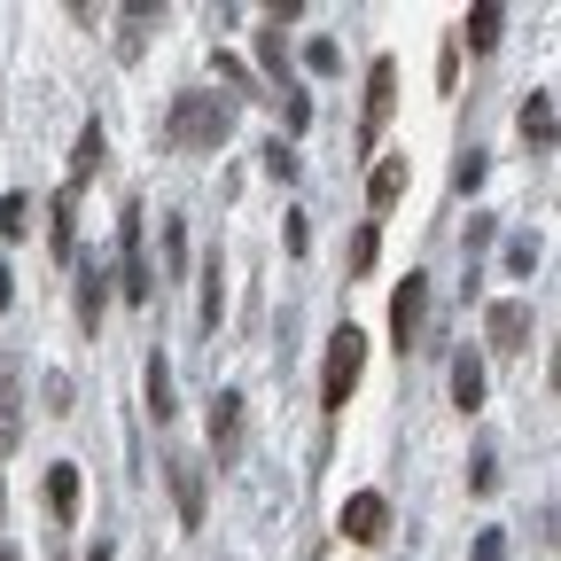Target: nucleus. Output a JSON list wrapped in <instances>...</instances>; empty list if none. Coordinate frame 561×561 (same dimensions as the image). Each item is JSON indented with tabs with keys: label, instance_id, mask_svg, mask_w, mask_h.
<instances>
[{
	"label": "nucleus",
	"instance_id": "obj_8",
	"mask_svg": "<svg viewBox=\"0 0 561 561\" xmlns=\"http://www.w3.org/2000/svg\"><path fill=\"white\" fill-rule=\"evenodd\" d=\"M382 530H390V500H382V491H351V500H343V538L375 546Z\"/></svg>",
	"mask_w": 561,
	"mask_h": 561
},
{
	"label": "nucleus",
	"instance_id": "obj_1",
	"mask_svg": "<svg viewBox=\"0 0 561 561\" xmlns=\"http://www.w3.org/2000/svg\"><path fill=\"white\" fill-rule=\"evenodd\" d=\"M164 133H172V149H187V157L227 149V133H234V102H219V94H172Z\"/></svg>",
	"mask_w": 561,
	"mask_h": 561
},
{
	"label": "nucleus",
	"instance_id": "obj_6",
	"mask_svg": "<svg viewBox=\"0 0 561 561\" xmlns=\"http://www.w3.org/2000/svg\"><path fill=\"white\" fill-rule=\"evenodd\" d=\"M390 110H398V62L382 55V62L367 70V110H359V149H375V140H382V125H390Z\"/></svg>",
	"mask_w": 561,
	"mask_h": 561
},
{
	"label": "nucleus",
	"instance_id": "obj_23",
	"mask_svg": "<svg viewBox=\"0 0 561 561\" xmlns=\"http://www.w3.org/2000/svg\"><path fill=\"white\" fill-rule=\"evenodd\" d=\"M219 79H227V87H234L242 102H265V94H257V70H250V62H234V55H219Z\"/></svg>",
	"mask_w": 561,
	"mask_h": 561
},
{
	"label": "nucleus",
	"instance_id": "obj_16",
	"mask_svg": "<svg viewBox=\"0 0 561 561\" xmlns=\"http://www.w3.org/2000/svg\"><path fill=\"white\" fill-rule=\"evenodd\" d=\"M219 320H227V265H219V250L203 257V328L219 335Z\"/></svg>",
	"mask_w": 561,
	"mask_h": 561
},
{
	"label": "nucleus",
	"instance_id": "obj_24",
	"mask_svg": "<svg viewBox=\"0 0 561 561\" xmlns=\"http://www.w3.org/2000/svg\"><path fill=\"white\" fill-rule=\"evenodd\" d=\"M265 172H273V180H297V172H305V157L289 149V140H265Z\"/></svg>",
	"mask_w": 561,
	"mask_h": 561
},
{
	"label": "nucleus",
	"instance_id": "obj_19",
	"mask_svg": "<svg viewBox=\"0 0 561 561\" xmlns=\"http://www.w3.org/2000/svg\"><path fill=\"white\" fill-rule=\"evenodd\" d=\"M460 39H468L476 55H491V47H500V9H491V0H483V9H468V24H460Z\"/></svg>",
	"mask_w": 561,
	"mask_h": 561
},
{
	"label": "nucleus",
	"instance_id": "obj_26",
	"mask_svg": "<svg viewBox=\"0 0 561 561\" xmlns=\"http://www.w3.org/2000/svg\"><path fill=\"white\" fill-rule=\"evenodd\" d=\"M453 187H460V195H476V187H483V149H460V164H453Z\"/></svg>",
	"mask_w": 561,
	"mask_h": 561
},
{
	"label": "nucleus",
	"instance_id": "obj_12",
	"mask_svg": "<svg viewBox=\"0 0 561 561\" xmlns=\"http://www.w3.org/2000/svg\"><path fill=\"white\" fill-rule=\"evenodd\" d=\"M47 250L62 265H79V195H55L47 203Z\"/></svg>",
	"mask_w": 561,
	"mask_h": 561
},
{
	"label": "nucleus",
	"instance_id": "obj_21",
	"mask_svg": "<svg viewBox=\"0 0 561 561\" xmlns=\"http://www.w3.org/2000/svg\"><path fill=\"white\" fill-rule=\"evenodd\" d=\"M257 55H265V70L280 79V94H289V47H280V24H265V32H257Z\"/></svg>",
	"mask_w": 561,
	"mask_h": 561
},
{
	"label": "nucleus",
	"instance_id": "obj_20",
	"mask_svg": "<svg viewBox=\"0 0 561 561\" xmlns=\"http://www.w3.org/2000/svg\"><path fill=\"white\" fill-rule=\"evenodd\" d=\"M0 234H9V242H24V234H32V195H24V187L0 195Z\"/></svg>",
	"mask_w": 561,
	"mask_h": 561
},
{
	"label": "nucleus",
	"instance_id": "obj_34",
	"mask_svg": "<svg viewBox=\"0 0 561 561\" xmlns=\"http://www.w3.org/2000/svg\"><path fill=\"white\" fill-rule=\"evenodd\" d=\"M16 305V273H9V257H0V312Z\"/></svg>",
	"mask_w": 561,
	"mask_h": 561
},
{
	"label": "nucleus",
	"instance_id": "obj_15",
	"mask_svg": "<svg viewBox=\"0 0 561 561\" xmlns=\"http://www.w3.org/2000/svg\"><path fill=\"white\" fill-rule=\"evenodd\" d=\"M398 195H405V157H382V164H375V180H367L375 219H382V210H398Z\"/></svg>",
	"mask_w": 561,
	"mask_h": 561
},
{
	"label": "nucleus",
	"instance_id": "obj_14",
	"mask_svg": "<svg viewBox=\"0 0 561 561\" xmlns=\"http://www.w3.org/2000/svg\"><path fill=\"white\" fill-rule=\"evenodd\" d=\"M47 515H55V523L79 515V468H70V460H55V468H47Z\"/></svg>",
	"mask_w": 561,
	"mask_h": 561
},
{
	"label": "nucleus",
	"instance_id": "obj_32",
	"mask_svg": "<svg viewBox=\"0 0 561 561\" xmlns=\"http://www.w3.org/2000/svg\"><path fill=\"white\" fill-rule=\"evenodd\" d=\"M280 242H289V257H305V250H312V227H305V219H289V227H280Z\"/></svg>",
	"mask_w": 561,
	"mask_h": 561
},
{
	"label": "nucleus",
	"instance_id": "obj_10",
	"mask_svg": "<svg viewBox=\"0 0 561 561\" xmlns=\"http://www.w3.org/2000/svg\"><path fill=\"white\" fill-rule=\"evenodd\" d=\"M16 437H24V367L0 359V460L16 453Z\"/></svg>",
	"mask_w": 561,
	"mask_h": 561
},
{
	"label": "nucleus",
	"instance_id": "obj_22",
	"mask_svg": "<svg viewBox=\"0 0 561 561\" xmlns=\"http://www.w3.org/2000/svg\"><path fill=\"white\" fill-rule=\"evenodd\" d=\"M149 413H157V421H172V367H164V351L149 359Z\"/></svg>",
	"mask_w": 561,
	"mask_h": 561
},
{
	"label": "nucleus",
	"instance_id": "obj_3",
	"mask_svg": "<svg viewBox=\"0 0 561 561\" xmlns=\"http://www.w3.org/2000/svg\"><path fill=\"white\" fill-rule=\"evenodd\" d=\"M359 367H367V335L343 320V328L328 335V367H320V405H328V413H343V398L359 390Z\"/></svg>",
	"mask_w": 561,
	"mask_h": 561
},
{
	"label": "nucleus",
	"instance_id": "obj_2",
	"mask_svg": "<svg viewBox=\"0 0 561 561\" xmlns=\"http://www.w3.org/2000/svg\"><path fill=\"white\" fill-rule=\"evenodd\" d=\"M117 289H125V305H149L157 297V273H149V210H140V203L117 210Z\"/></svg>",
	"mask_w": 561,
	"mask_h": 561
},
{
	"label": "nucleus",
	"instance_id": "obj_17",
	"mask_svg": "<svg viewBox=\"0 0 561 561\" xmlns=\"http://www.w3.org/2000/svg\"><path fill=\"white\" fill-rule=\"evenodd\" d=\"M453 405H460V413L483 405V359H476V351H460V359H453Z\"/></svg>",
	"mask_w": 561,
	"mask_h": 561
},
{
	"label": "nucleus",
	"instance_id": "obj_11",
	"mask_svg": "<svg viewBox=\"0 0 561 561\" xmlns=\"http://www.w3.org/2000/svg\"><path fill=\"white\" fill-rule=\"evenodd\" d=\"M102 157H110V133L87 117V125H79V149H70V180H62V195H79V187L102 172Z\"/></svg>",
	"mask_w": 561,
	"mask_h": 561
},
{
	"label": "nucleus",
	"instance_id": "obj_37",
	"mask_svg": "<svg viewBox=\"0 0 561 561\" xmlns=\"http://www.w3.org/2000/svg\"><path fill=\"white\" fill-rule=\"evenodd\" d=\"M0 515H9V491H0Z\"/></svg>",
	"mask_w": 561,
	"mask_h": 561
},
{
	"label": "nucleus",
	"instance_id": "obj_31",
	"mask_svg": "<svg viewBox=\"0 0 561 561\" xmlns=\"http://www.w3.org/2000/svg\"><path fill=\"white\" fill-rule=\"evenodd\" d=\"M375 242H382L375 227H359V234H351V273H367V265H375Z\"/></svg>",
	"mask_w": 561,
	"mask_h": 561
},
{
	"label": "nucleus",
	"instance_id": "obj_28",
	"mask_svg": "<svg viewBox=\"0 0 561 561\" xmlns=\"http://www.w3.org/2000/svg\"><path fill=\"white\" fill-rule=\"evenodd\" d=\"M335 62H343V47H335V39H312V47H305V70H312V79H328Z\"/></svg>",
	"mask_w": 561,
	"mask_h": 561
},
{
	"label": "nucleus",
	"instance_id": "obj_18",
	"mask_svg": "<svg viewBox=\"0 0 561 561\" xmlns=\"http://www.w3.org/2000/svg\"><path fill=\"white\" fill-rule=\"evenodd\" d=\"M523 140H530V149H553V94L546 87L523 102Z\"/></svg>",
	"mask_w": 561,
	"mask_h": 561
},
{
	"label": "nucleus",
	"instance_id": "obj_29",
	"mask_svg": "<svg viewBox=\"0 0 561 561\" xmlns=\"http://www.w3.org/2000/svg\"><path fill=\"white\" fill-rule=\"evenodd\" d=\"M164 265L187 273V227H180V219H164Z\"/></svg>",
	"mask_w": 561,
	"mask_h": 561
},
{
	"label": "nucleus",
	"instance_id": "obj_36",
	"mask_svg": "<svg viewBox=\"0 0 561 561\" xmlns=\"http://www.w3.org/2000/svg\"><path fill=\"white\" fill-rule=\"evenodd\" d=\"M0 561H16V546H0Z\"/></svg>",
	"mask_w": 561,
	"mask_h": 561
},
{
	"label": "nucleus",
	"instance_id": "obj_5",
	"mask_svg": "<svg viewBox=\"0 0 561 561\" xmlns=\"http://www.w3.org/2000/svg\"><path fill=\"white\" fill-rule=\"evenodd\" d=\"M421 335H430V273H405L398 297H390V343L421 351Z\"/></svg>",
	"mask_w": 561,
	"mask_h": 561
},
{
	"label": "nucleus",
	"instance_id": "obj_27",
	"mask_svg": "<svg viewBox=\"0 0 561 561\" xmlns=\"http://www.w3.org/2000/svg\"><path fill=\"white\" fill-rule=\"evenodd\" d=\"M47 413H79V382L70 375H47Z\"/></svg>",
	"mask_w": 561,
	"mask_h": 561
},
{
	"label": "nucleus",
	"instance_id": "obj_13",
	"mask_svg": "<svg viewBox=\"0 0 561 561\" xmlns=\"http://www.w3.org/2000/svg\"><path fill=\"white\" fill-rule=\"evenodd\" d=\"M102 305H110V265L102 257H79V320L102 328Z\"/></svg>",
	"mask_w": 561,
	"mask_h": 561
},
{
	"label": "nucleus",
	"instance_id": "obj_33",
	"mask_svg": "<svg viewBox=\"0 0 561 561\" xmlns=\"http://www.w3.org/2000/svg\"><path fill=\"white\" fill-rule=\"evenodd\" d=\"M500 553H507V538H500V530H483V538H476V561H500Z\"/></svg>",
	"mask_w": 561,
	"mask_h": 561
},
{
	"label": "nucleus",
	"instance_id": "obj_30",
	"mask_svg": "<svg viewBox=\"0 0 561 561\" xmlns=\"http://www.w3.org/2000/svg\"><path fill=\"white\" fill-rule=\"evenodd\" d=\"M507 273H523V280L538 273V242H530V234H515V242H507Z\"/></svg>",
	"mask_w": 561,
	"mask_h": 561
},
{
	"label": "nucleus",
	"instance_id": "obj_9",
	"mask_svg": "<svg viewBox=\"0 0 561 561\" xmlns=\"http://www.w3.org/2000/svg\"><path fill=\"white\" fill-rule=\"evenodd\" d=\"M164 476H172V500H180V530H203V460L195 453H172Z\"/></svg>",
	"mask_w": 561,
	"mask_h": 561
},
{
	"label": "nucleus",
	"instance_id": "obj_7",
	"mask_svg": "<svg viewBox=\"0 0 561 561\" xmlns=\"http://www.w3.org/2000/svg\"><path fill=\"white\" fill-rule=\"evenodd\" d=\"M483 343L500 351V359H515V351H530V305L523 297H500L483 312Z\"/></svg>",
	"mask_w": 561,
	"mask_h": 561
},
{
	"label": "nucleus",
	"instance_id": "obj_25",
	"mask_svg": "<svg viewBox=\"0 0 561 561\" xmlns=\"http://www.w3.org/2000/svg\"><path fill=\"white\" fill-rule=\"evenodd\" d=\"M491 483H500V453L476 445V460H468V491H491Z\"/></svg>",
	"mask_w": 561,
	"mask_h": 561
},
{
	"label": "nucleus",
	"instance_id": "obj_4",
	"mask_svg": "<svg viewBox=\"0 0 561 561\" xmlns=\"http://www.w3.org/2000/svg\"><path fill=\"white\" fill-rule=\"evenodd\" d=\"M242 445H250V398L242 390H219V398H210V460L234 468Z\"/></svg>",
	"mask_w": 561,
	"mask_h": 561
},
{
	"label": "nucleus",
	"instance_id": "obj_35",
	"mask_svg": "<svg viewBox=\"0 0 561 561\" xmlns=\"http://www.w3.org/2000/svg\"><path fill=\"white\" fill-rule=\"evenodd\" d=\"M79 561H117V546H110V538H94V546H87Z\"/></svg>",
	"mask_w": 561,
	"mask_h": 561
}]
</instances>
